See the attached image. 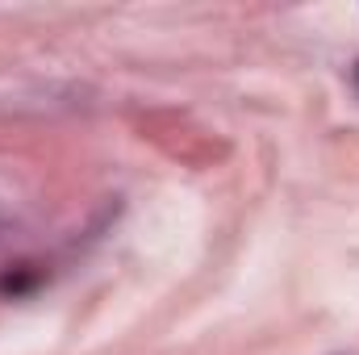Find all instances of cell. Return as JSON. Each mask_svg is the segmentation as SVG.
<instances>
[{
	"label": "cell",
	"mask_w": 359,
	"mask_h": 355,
	"mask_svg": "<svg viewBox=\"0 0 359 355\" xmlns=\"http://www.w3.org/2000/svg\"><path fill=\"white\" fill-rule=\"evenodd\" d=\"M34 284H38V276H34V272H17V276L8 272V276L0 280V293H4V297H21V293H29Z\"/></svg>",
	"instance_id": "1"
},
{
	"label": "cell",
	"mask_w": 359,
	"mask_h": 355,
	"mask_svg": "<svg viewBox=\"0 0 359 355\" xmlns=\"http://www.w3.org/2000/svg\"><path fill=\"white\" fill-rule=\"evenodd\" d=\"M355 84H359V67H355Z\"/></svg>",
	"instance_id": "2"
}]
</instances>
